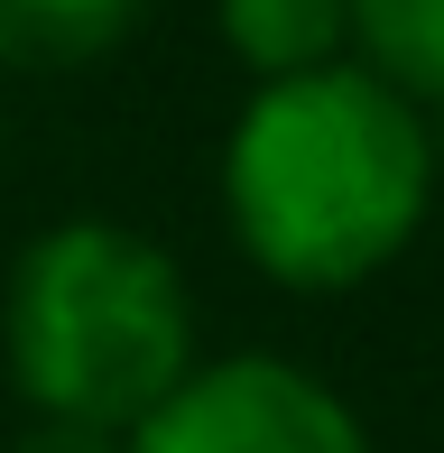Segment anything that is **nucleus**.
<instances>
[{"label": "nucleus", "instance_id": "nucleus-1", "mask_svg": "<svg viewBox=\"0 0 444 453\" xmlns=\"http://www.w3.org/2000/svg\"><path fill=\"white\" fill-rule=\"evenodd\" d=\"M222 203L241 250L278 287L342 296L417 241L435 203V139L371 65H315L259 84L222 149Z\"/></svg>", "mask_w": 444, "mask_h": 453}, {"label": "nucleus", "instance_id": "nucleus-7", "mask_svg": "<svg viewBox=\"0 0 444 453\" xmlns=\"http://www.w3.org/2000/svg\"><path fill=\"white\" fill-rule=\"evenodd\" d=\"M10 453H130V435H93V426H47L37 417V435H19Z\"/></svg>", "mask_w": 444, "mask_h": 453}, {"label": "nucleus", "instance_id": "nucleus-5", "mask_svg": "<svg viewBox=\"0 0 444 453\" xmlns=\"http://www.w3.org/2000/svg\"><path fill=\"white\" fill-rule=\"evenodd\" d=\"M149 0H0V65L19 74H65L111 56L139 28Z\"/></svg>", "mask_w": 444, "mask_h": 453}, {"label": "nucleus", "instance_id": "nucleus-3", "mask_svg": "<svg viewBox=\"0 0 444 453\" xmlns=\"http://www.w3.org/2000/svg\"><path fill=\"white\" fill-rule=\"evenodd\" d=\"M130 453H371V435L315 370L278 352H232L186 370L167 407L130 426Z\"/></svg>", "mask_w": 444, "mask_h": 453}, {"label": "nucleus", "instance_id": "nucleus-2", "mask_svg": "<svg viewBox=\"0 0 444 453\" xmlns=\"http://www.w3.org/2000/svg\"><path fill=\"white\" fill-rule=\"evenodd\" d=\"M0 342L19 398L47 426L130 435L195 370V305L157 241L120 222H56L10 269Z\"/></svg>", "mask_w": 444, "mask_h": 453}, {"label": "nucleus", "instance_id": "nucleus-6", "mask_svg": "<svg viewBox=\"0 0 444 453\" xmlns=\"http://www.w3.org/2000/svg\"><path fill=\"white\" fill-rule=\"evenodd\" d=\"M361 65L408 102H444V0H342Z\"/></svg>", "mask_w": 444, "mask_h": 453}, {"label": "nucleus", "instance_id": "nucleus-4", "mask_svg": "<svg viewBox=\"0 0 444 453\" xmlns=\"http://www.w3.org/2000/svg\"><path fill=\"white\" fill-rule=\"evenodd\" d=\"M213 19H222V47L259 84L342 65V47H352V10L342 0H213Z\"/></svg>", "mask_w": 444, "mask_h": 453}]
</instances>
